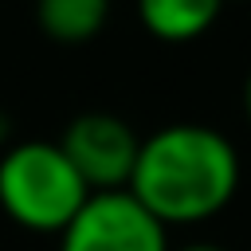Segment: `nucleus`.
<instances>
[{
	"instance_id": "nucleus-1",
	"label": "nucleus",
	"mask_w": 251,
	"mask_h": 251,
	"mask_svg": "<svg viewBox=\"0 0 251 251\" xmlns=\"http://www.w3.org/2000/svg\"><path fill=\"white\" fill-rule=\"evenodd\" d=\"M239 176V149L227 133L200 122H173L141 137L126 188L165 227H192L216 220L235 200Z\"/></svg>"
},
{
	"instance_id": "nucleus-2",
	"label": "nucleus",
	"mask_w": 251,
	"mask_h": 251,
	"mask_svg": "<svg viewBox=\"0 0 251 251\" xmlns=\"http://www.w3.org/2000/svg\"><path fill=\"white\" fill-rule=\"evenodd\" d=\"M90 188L59 149V141H12L0 153V212L31 231L59 235L86 204Z\"/></svg>"
},
{
	"instance_id": "nucleus-3",
	"label": "nucleus",
	"mask_w": 251,
	"mask_h": 251,
	"mask_svg": "<svg viewBox=\"0 0 251 251\" xmlns=\"http://www.w3.org/2000/svg\"><path fill=\"white\" fill-rule=\"evenodd\" d=\"M59 251H173L169 227L129 192H90L75 220L59 231Z\"/></svg>"
},
{
	"instance_id": "nucleus-4",
	"label": "nucleus",
	"mask_w": 251,
	"mask_h": 251,
	"mask_svg": "<svg viewBox=\"0 0 251 251\" xmlns=\"http://www.w3.org/2000/svg\"><path fill=\"white\" fill-rule=\"evenodd\" d=\"M59 149L67 153V161L75 165V173L86 180L90 192H110L129 184L141 137L126 118L110 110H86L67 122Z\"/></svg>"
},
{
	"instance_id": "nucleus-5",
	"label": "nucleus",
	"mask_w": 251,
	"mask_h": 251,
	"mask_svg": "<svg viewBox=\"0 0 251 251\" xmlns=\"http://www.w3.org/2000/svg\"><path fill=\"white\" fill-rule=\"evenodd\" d=\"M224 4L227 0H137V20L161 43H192L220 20Z\"/></svg>"
},
{
	"instance_id": "nucleus-6",
	"label": "nucleus",
	"mask_w": 251,
	"mask_h": 251,
	"mask_svg": "<svg viewBox=\"0 0 251 251\" xmlns=\"http://www.w3.org/2000/svg\"><path fill=\"white\" fill-rule=\"evenodd\" d=\"M110 20V0H35V27L63 43L78 47L90 43Z\"/></svg>"
},
{
	"instance_id": "nucleus-7",
	"label": "nucleus",
	"mask_w": 251,
	"mask_h": 251,
	"mask_svg": "<svg viewBox=\"0 0 251 251\" xmlns=\"http://www.w3.org/2000/svg\"><path fill=\"white\" fill-rule=\"evenodd\" d=\"M12 145V118H8V110L0 106V153Z\"/></svg>"
},
{
	"instance_id": "nucleus-8",
	"label": "nucleus",
	"mask_w": 251,
	"mask_h": 251,
	"mask_svg": "<svg viewBox=\"0 0 251 251\" xmlns=\"http://www.w3.org/2000/svg\"><path fill=\"white\" fill-rule=\"evenodd\" d=\"M173 251H227L220 243H184V247H173Z\"/></svg>"
},
{
	"instance_id": "nucleus-9",
	"label": "nucleus",
	"mask_w": 251,
	"mask_h": 251,
	"mask_svg": "<svg viewBox=\"0 0 251 251\" xmlns=\"http://www.w3.org/2000/svg\"><path fill=\"white\" fill-rule=\"evenodd\" d=\"M243 114H247V122H251V71H247V78H243Z\"/></svg>"
}]
</instances>
